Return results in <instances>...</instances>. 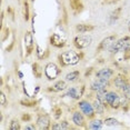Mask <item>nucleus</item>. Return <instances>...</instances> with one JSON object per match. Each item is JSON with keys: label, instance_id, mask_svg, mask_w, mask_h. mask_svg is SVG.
I'll return each mask as SVG.
<instances>
[{"label": "nucleus", "instance_id": "27", "mask_svg": "<svg viewBox=\"0 0 130 130\" xmlns=\"http://www.w3.org/2000/svg\"><path fill=\"white\" fill-rule=\"evenodd\" d=\"M9 130H21V120L18 119V118H12L9 121Z\"/></svg>", "mask_w": 130, "mask_h": 130}, {"label": "nucleus", "instance_id": "21", "mask_svg": "<svg viewBox=\"0 0 130 130\" xmlns=\"http://www.w3.org/2000/svg\"><path fill=\"white\" fill-rule=\"evenodd\" d=\"M31 70L36 79H41L42 76H45V68H43L39 62H32L31 64Z\"/></svg>", "mask_w": 130, "mask_h": 130}, {"label": "nucleus", "instance_id": "2", "mask_svg": "<svg viewBox=\"0 0 130 130\" xmlns=\"http://www.w3.org/2000/svg\"><path fill=\"white\" fill-rule=\"evenodd\" d=\"M130 48V36H123L121 38L115 41V43L111 46V48L109 49V54L112 56H116L118 54H125L126 51H128Z\"/></svg>", "mask_w": 130, "mask_h": 130}, {"label": "nucleus", "instance_id": "7", "mask_svg": "<svg viewBox=\"0 0 130 130\" xmlns=\"http://www.w3.org/2000/svg\"><path fill=\"white\" fill-rule=\"evenodd\" d=\"M62 73V68L56 62H48L45 66V77L47 80L54 81Z\"/></svg>", "mask_w": 130, "mask_h": 130}, {"label": "nucleus", "instance_id": "10", "mask_svg": "<svg viewBox=\"0 0 130 130\" xmlns=\"http://www.w3.org/2000/svg\"><path fill=\"white\" fill-rule=\"evenodd\" d=\"M110 88H112V80L94 78L89 85V92L96 93L98 91H101L103 89H110Z\"/></svg>", "mask_w": 130, "mask_h": 130}, {"label": "nucleus", "instance_id": "17", "mask_svg": "<svg viewBox=\"0 0 130 130\" xmlns=\"http://www.w3.org/2000/svg\"><path fill=\"white\" fill-rule=\"evenodd\" d=\"M51 129L52 130H67V129H77V128L70 121L60 119V120H56L55 122H52Z\"/></svg>", "mask_w": 130, "mask_h": 130}, {"label": "nucleus", "instance_id": "13", "mask_svg": "<svg viewBox=\"0 0 130 130\" xmlns=\"http://www.w3.org/2000/svg\"><path fill=\"white\" fill-rule=\"evenodd\" d=\"M87 98H89L91 100V102H92V105H93L94 110H96L97 116H99V117H103V116H105L106 111H108L107 108H106V106H105V103H103L99 98H97L94 94L90 93V92H88Z\"/></svg>", "mask_w": 130, "mask_h": 130}, {"label": "nucleus", "instance_id": "29", "mask_svg": "<svg viewBox=\"0 0 130 130\" xmlns=\"http://www.w3.org/2000/svg\"><path fill=\"white\" fill-rule=\"evenodd\" d=\"M120 92L122 93V94H123V97H125V98H126V99H127V100H128V101L130 102V82H129V84L126 86L125 88H123L122 90L120 91Z\"/></svg>", "mask_w": 130, "mask_h": 130}, {"label": "nucleus", "instance_id": "19", "mask_svg": "<svg viewBox=\"0 0 130 130\" xmlns=\"http://www.w3.org/2000/svg\"><path fill=\"white\" fill-rule=\"evenodd\" d=\"M73 29L77 34H89L96 29V26L91 23H77Z\"/></svg>", "mask_w": 130, "mask_h": 130}, {"label": "nucleus", "instance_id": "11", "mask_svg": "<svg viewBox=\"0 0 130 130\" xmlns=\"http://www.w3.org/2000/svg\"><path fill=\"white\" fill-rule=\"evenodd\" d=\"M23 42H25V50H26V54L25 57L29 58L30 56L34 54L35 51V39H34V35L30 30H27L25 32V37H23Z\"/></svg>", "mask_w": 130, "mask_h": 130}, {"label": "nucleus", "instance_id": "28", "mask_svg": "<svg viewBox=\"0 0 130 130\" xmlns=\"http://www.w3.org/2000/svg\"><path fill=\"white\" fill-rule=\"evenodd\" d=\"M103 122H105V126H108V127H115V126L121 125L120 121L115 119L113 117H106L105 119H103Z\"/></svg>", "mask_w": 130, "mask_h": 130}, {"label": "nucleus", "instance_id": "3", "mask_svg": "<svg viewBox=\"0 0 130 130\" xmlns=\"http://www.w3.org/2000/svg\"><path fill=\"white\" fill-rule=\"evenodd\" d=\"M76 106H77V108L87 117L88 120H91V119H93V118L97 117L96 110H94L93 105L89 98H82L80 100H78Z\"/></svg>", "mask_w": 130, "mask_h": 130}, {"label": "nucleus", "instance_id": "1", "mask_svg": "<svg viewBox=\"0 0 130 130\" xmlns=\"http://www.w3.org/2000/svg\"><path fill=\"white\" fill-rule=\"evenodd\" d=\"M85 54L84 51L79 50L77 51V49H67L61 51L60 54L57 56V63L61 68H67V67H73L76 64H78L80 61L84 59Z\"/></svg>", "mask_w": 130, "mask_h": 130}, {"label": "nucleus", "instance_id": "24", "mask_svg": "<svg viewBox=\"0 0 130 130\" xmlns=\"http://www.w3.org/2000/svg\"><path fill=\"white\" fill-rule=\"evenodd\" d=\"M122 10H123L122 7L115 8V10H112L110 16H109V23H113V22H116L118 19H120L121 13H122Z\"/></svg>", "mask_w": 130, "mask_h": 130}, {"label": "nucleus", "instance_id": "26", "mask_svg": "<svg viewBox=\"0 0 130 130\" xmlns=\"http://www.w3.org/2000/svg\"><path fill=\"white\" fill-rule=\"evenodd\" d=\"M51 113L55 120H60L61 117H62V108H61V106L55 105L51 109Z\"/></svg>", "mask_w": 130, "mask_h": 130}, {"label": "nucleus", "instance_id": "37", "mask_svg": "<svg viewBox=\"0 0 130 130\" xmlns=\"http://www.w3.org/2000/svg\"><path fill=\"white\" fill-rule=\"evenodd\" d=\"M30 1H31V2H35V1H36V0H30Z\"/></svg>", "mask_w": 130, "mask_h": 130}, {"label": "nucleus", "instance_id": "33", "mask_svg": "<svg viewBox=\"0 0 130 130\" xmlns=\"http://www.w3.org/2000/svg\"><path fill=\"white\" fill-rule=\"evenodd\" d=\"M121 0H102V5H115L118 4Z\"/></svg>", "mask_w": 130, "mask_h": 130}, {"label": "nucleus", "instance_id": "35", "mask_svg": "<svg viewBox=\"0 0 130 130\" xmlns=\"http://www.w3.org/2000/svg\"><path fill=\"white\" fill-rule=\"evenodd\" d=\"M123 57H125V59H130V48L128 51H126L125 54H123Z\"/></svg>", "mask_w": 130, "mask_h": 130}, {"label": "nucleus", "instance_id": "31", "mask_svg": "<svg viewBox=\"0 0 130 130\" xmlns=\"http://www.w3.org/2000/svg\"><path fill=\"white\" fill-rule=\"evenodd\" d=\"M0 105H1V108H5L8 105V98L5 94L4 90H1V92H0Z\"/></svg>", "mask_w": 130, "mask_h": 130}, {"label": "nucleus", "instance_id": "8", "mask_svg": "<svg viewBox=\"0 0 130 130\" xmlns=\"http://www.w3.org/2000/svg\"><path fill=\"white\" fill-rule=\"evenodd\" d=\"M86 92V84H80V85H73L71 87H68L66 90V93L64 96L69 97L72 100H78L82 99V97L85 96Z\"/></svg>", "mask_w": 130, "mask_h": 130}, {"label": "nucleus", "instance_id": "6", "mask_svg": "<svg viewBox=\"0 0 130 130\" xmlns=\"http://www.w3.org/2000/svg\"><path fill=\"white\" fill-rule=\"evenodd\" d=\"M118 38L119 37H118L117 34H111V35H109V36H106L103 39L100 40V42L98 43V46H97L96 55L99 56L106 51H109V49L111 48V46L113 45L115 41H116Z\"/></svg>", "mask_w": 130, "mask_h": 130}, {"label": "nucleus", "instance_id": "34", "mask_svg": "<svg viewBox=\"0 0 130 130\" xmlns=\"http://www.w3.org/2000/svg\"><path fill=\"white\" fill-rule=\"evenodd\" d=\"M7 12H8V16H10V18L12 19V20H14V9H13V8L8 7Z\"/></svg>", "mask_w": 130, "mask_h": 130}, {"label": "nucleus", "instance_id": "22", "mask_svg": "<svg viewBox=\"0 0 130 130\" xmlns=\"http://www.w3.org/2000/svg\"><path fill=\"white\" fill-rule=\"evenodd\" d=\"M103 126H105V122H103V119L101 118H93L88 121V129L91 130H98V129H102Z\"/></svg>", "mask_w": 130, "mask_h": 130}, {"label": "nucleus", "instance_id": "9", "mask_svg": "<svg viewBox=\"0 0 130 130\" xmlns=\"http://www.w3.org/2000/svg\"><path fill=\"white\" fill-rule=\"evenodd\" d=\"M38 127L39 130H49L51 129L52 120L51 116L49 113H47L46 111H40L37 113L36 116V122H35Z\"/></svg>", "mask_w": 130, "mask_h": 130}, {"label": "nucleus", "instance_id": "12", "mask_svg": "<svg viewBox=\"0 0 130 130\" xmlns=\"http://www.w3.org/2000/svg\"><path fill=\"white\" fill-rule=\"evenodd\" d=\"M49 43L56 49H63L67 46V39L62 34L54 32L49 37Z\"/></svg>", "mask_w": 130, "mask_h": 130}, {"label": "nucleus", "instance_id": "15", "mask_svg": "<svg viewBox=\"0 0 130 130\" xmlns=\"http://www.w3.org/2000/svg\"><path fill=\"white\" fill-rule=\"evenodd\" d=\"M67 88H68V82L63 79V80H56L52 85L48 86L45 89V91L48 93H59L66 91Z\"/></svg>", "mask_w": 130, "mask_h": 130}, {"label": "nucleus", "instance_id": "30", "mask_svg": "<svg viewBox=\"0 0 130 130\" xmlns=\"http://www.w3.org/2000/svg\"><path fill=\"white\" fill-rule=\"evenodd\" d=\"M20 120H21V122H30L32 120V116L30 113H28V112H22L21 116H20Z\"/></svg>", "mask_w": 130, "mask_h": 130}, {"label": "nucleus", "instance_id": "20", "mask_svg": "<svg viewBox=\"0 0 130 130\" xmlns=\"http://www.w3.org/2000/svg\"><path fill=\"white\" fill-rule=\"evenodd\" d=\"M81 78V71L80 70H72V71H69L64 76V80H66L68 84H76L80 80Z\"/></svg>", "mask_w": 130, "mask_h": 130}, {"label": "nucleus", "instance_id": "32", "mask_svg": "<svg viewBox=\"0 0 130 130\" xmlns=\"http://www.w3.org/2000/svg\"><path fill=\"white\" fill-rule=\"evenodd\" d=\"M22 129H23V130H36V129H38V127H37L36 123L27 122L25 127H22Z\"/></svg>", "mask_w": 130, "mask_h": 130}, {"label": "nucleus", "instance_id": "5", "mask_svg": "<svg viewBox=\"0 0 130 130\" xmlns=\"http://www.w3.org/2000/svg\"><path fill=\"white\" fill-rule=\"evenodd\" d=\"M88 120L87 117L85 116L78 108L73 109L71 111V122L77 129H88Z\"/></svg>", "mask_w": 130, "mask_h": 130}, {"label": "nucleus", "instance_id": "18", "mask_svg": "<svg viewBox=\"0 0 130 130\" xmlns=\"http://www.w3.org/2000/svg\"><path fill=\"white\" fill-rule=\"evenodd\" d=\"M69 1V7L73 16L80 14L85 9L84 0H68Z\"/></svg>", "mask_w": 130, "mask_h": 130}, {"label": "nucleus", "instance_id": "4", "mask_svg": "<svg viewBox=\"0 0 130 130\" xmlns=\"http://www.w3.org/2000/svg\"><path fill=\"white\" fill-rule=\"evenodd\" d=\"M93 41V38L90 34H78L73 37L72 46L77 50H85L89 48Z\"/></svg>", "mask_w": 130, "mask_h": 130}, {"label": "nucleus", "instance_id": "36", "mask_svg": "<svg viewBox=\"0 0 130 130\" xmlns=\"http://www.w3.org/2000/svg\"><path fill=\"white\" fill-rule=\"evenodd\" d=\"M127 27H128V31L130 32V20L128 21V25H127Z\"/></svg>", "mask_w": 130, "mask_h": 130}, {"label": "nucleus", "instance_id": "23", "mask_svg": "<svg viewBox=\"0 0 130 130\" xmlns=\"http://www.w3.org/2000/svg\"><path fill=\"white\" fill-rule=\"evenodd\" d=\"M20 106L22 107H26V108H35L38 106L39 103V100L35 99V98H23L19 101Z\"/></svg>", "mask_w": 130, "mask_h": 130}, {"label": "nucleus", "instance_id": "14", "mask_svg": "<svg viewBox=\"0 0 130 130\" xmlns=\"http://www.w3.org/2000/svg\"><path fill=\"white\" fill-rule=\"evenodd\" d=\"M130 82V78L123 73H118L112 78V88L118 91H121Z\"/></svg>", "mask_w": 130, "mask_h": 130}, {"label": "nucleus", "instance_id": "16", "mask_svg": "<svg viewBox=\"0 0 130 130\" xmlns=\"http://www.w3.org/2000/svg\"><path fill=\"white\" fill-rule=\"evenodd\" d=\"M116 76V71L111 67H102L100 69L94 71V78L99 79H107V80H112V78Z\"/></svg>", "mask_w": 130, "mask_h": 130}, {"label": "nucleus", "instance_id": "25", "mask_svg": "<svg viewBox=\"0 0 130 130\" xmlns=\"http://www.w3.org/2000/svg\"><path fill=\"white\" fill-rule=\"evenodd\" d=\"M22 16L26 22L30 20V7H29V0L22 1Z\"/></svg>", "mask_w": 130, "mask_h": 130}]
</instances>
